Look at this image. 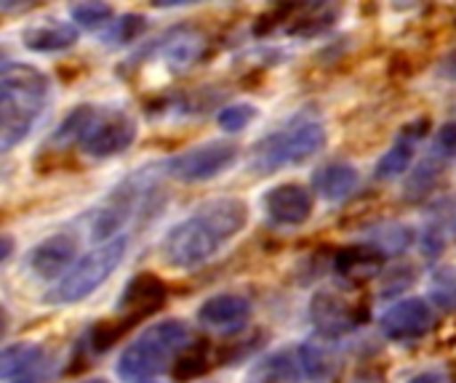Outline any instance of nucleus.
Returning <instances> with one entry per match:
<instances>
[{
  "label": "nucleus",
  "mask_w": 456,
  "mask_h": 383,
  "mask_svg": "<svg viewBox=\"0 0 456 383\" xmlns=\"http://www.w3.org/2000/svg\"><path fill=\"white\" fill-rule=\"evenodd\" d=\"M248 224V205L240 197H216L176 221L160 240V261L176 272H192L219 256Z\"/></svg>",
  "instance_id": "1"
},
{
  "label": "nucleus",
  "mask_w": 456,
  "mask_h": 383,
  "mask_svg": "<svg viewBox=\"0 0 456 383\" xmlns=\"http://www.w3.org/2000/svg\"><path fill=\"white\" fill-rule=\"evenodd\" d=\"M51 99V80L43 69L21 61L3 64L0 72V144L11 152L40 120Z\"/></svg>",
  "instance_id": "2"
},
{
  "label": "nucleus",
  "mask_w": 456,
  "mask_h": 383,
  "mask_svg": "<svg viewBox=\"0 0 456 383\" xmlns=\"http://www.w3.org/2000/svg\"><path fill=\"white\" fill-rule=\"evenodd\" d=\"M192 347V331L182 320L147 325L118 357V376L126 383H160Z\"/></svg>",
  "instance_id": "3"
},
{
  "label": "nucleus",
  "mask_w": 456,
  "mask_h": 383,
  "mask_svg": "<svg viewBox=\"0 0 456 383\" xmlns=\"http://www.w3.org/2000/svg\"><path fill=\"white\" fill-rule=\"evenodd\" d=\"M128 251V237L120 235L94 251H88L86 256L77 259V264L48 288V293L43 296L45 304L53 307H72L80 304L86 299H91L123 264V256Z\"/></svg>",
  "instance_id": "4"
},
{
  "label": "nucleus",
  "mask_w": 456,
  "mask_h": 383,
  "mask_svg": "<svg viewBox=\"0 0 456 383\" xmlns=\"http://www.w3.org/2000/svg\"><path fill=\"white\" fill-rule=\"evenodd\" d=\"M326 147V128L318 120H297L270 136H265L254 149L248 168L254 173H275L289 165H299L315 157Z\"/></svg>",
  "instance_id": "5"
},
{
  "label": "nucleus",
  "mask_w": 456,
  "mask_h": 383,
  "mask_svg": "<svg viewBox=\"0 0 456 383\" xmlns=\"http://www.w3.org/2000/svg\"><path fill=\"white\" fill-rule=\"evenodd\" d=\"M139 125L136 117L128 115L126 109H96L88 120V125L83 128L77 144L83 149V155L94 157V160H107L115 157L120 152H126L134 141H136Z\"/></svg>",
  "instance_id": "6"
},
{
  "label": "nucleus",
  "mask_w": 456,
  "mask_h": 383,
  "mask_svg": "<svg viewBox=\"0 0 456 383\" xmlns=\"http://www.w3.org/2000/svg\"><path fill=\"white\" fill-rule=\"evenodd\" d=\"M238 160V147L232 141H203L192 149L174 155L166 163L168 176L184 184H203L222 176Z\"/></svg>",
  "instance_id": "7"
},
{
  "label": "nucleus",
  "mask_w": 456,
  "mask_h": 383,
  "mask_svg": "<svg viewBox=\"0 0 456 383\" xmlns=\"http://www.w3.org/2000/svg\"><path fill=\"white\" fill-rule=\"evenodd\" d=\"M147 187L139 181V176L134 179H126L120 187H115L110 192V197L94 211V219L88 224V232H91V240L96 243H110L115 237H120V229L126 227V221L134 216L139 200H142V192Z\"/></svg>",
  "instance_id": "8"
},
{
  "label": "nucleus",
  "mask_w": 456,
  "mask_h": 383,
  "mask_svg": "<svg viewBox=\"0 0 456 383\" xmlns=\"http://www.w3.org/2000/svg\"><path fill=\"white\" fill-rule=\"evenodd\" d=\"M77 253L80 237L75 232H56L27 253V269L43 283H59L77 264Z\"/></svg>",
  "instance_id": "9"
},
{
  "label": "nucleus",
  "mask_w": 456,
  "mask_h": 383,
  "mask_svg": "<svg viewBox=\"0 0 456 383\" xmlns=\"http://www.w3.org/2000/svg\"><path fill=\"white\" fill-rule=\"evenodd\" d=\"M433 328V304L417 296L395 301L382 317H379V331L385 339L398 341V344H411L419 341L430 333Z\"/></svg>",
  "instance_id": "10"
},
{
  "label": "nucleus",
  "mask_w": 456,
  "mask_h": 383,
  "mask_svg": "<svg viewBox=\"0 0 456 383\" xmlns=\"http://www.w3.org/2000/svg\"><path fill=\"white\" fill-rule=\"evenodd\" d=\"M262 205H265V213L270 216L273 224L302 227L310 221V216L315 211V192L299 181H286V184L273 187L265 195Z\"/></svg>",
  "instance_id": "11"
},
{
  "label": "nucleus",
  "mask_w": 456,
  "mask_h": 383,
  "mask_svg": "<svg viewBox=\"0 0 456 383\" xmlns=\"http://www.w3.org/2000/svg\"><path fill=\"white\" fill-rule=\"evenodd\" d=\"M51 357L40 344H11L0 357V383H48Z\"/></svg>",
  "instance_id": "12"
},
{
  "label": "nucleus",
  "mask_w": 456,
  "mask_h": 383,
  "mask_svg": "<svg viewBox=\"0 0 456 383\" xmlns=\"http://www.w3.org/2000/svg\"><path fill=\"white\" fill-rule=\"evenodd\" d=\"M310 320L315 325V331L326 339H342L347 336L350 331L358 328V315H355V307L334 293V291H321L313 296L310 301Z\"/></svg>",
  "instance_id": "13"
},
{
  "label": "nucleus",
  "mask_w": 456,
  "mask_h": 383,
  "mask_svg": "<svg viewBox=\"0 0 456 383\" xmlns=\"http://www.w3.org/2000/svg\"><path fill=\"white\" fill-rule=\"evenodd\" d=\"M251 301L240 293H216L211 299H206L200 307H198V323L208 331H216V333H232V331H240L243 325H248L251 320Z\"/></svg>",
  "instance_id": "14"
},
{
  "label": "nucleus",
  "mask_w": 456,
  "mask_h": 383,
  "mask_svg": "<svg viewBox=\"0 0 456 383\" xmlns=\"http://www.w3.org/2000/svg\"><path fill=\"white\" fill-rule=\"evenodd\" d=\"M163 299H166V288L155 275H136L126 285V293L118 304L123 328L139 323L142 317H147L152 312H158L163 307Z\"/></svg>",
  "instance_id": "15"
},
{
  "label": "nucleus",
  "mask_w": 456,
  "mask_h": 383,
  "mask_svg": "<svg viewBox=\"0 0 456 383\" xmlns=\"http://www.w3.org/2000/svg\"><path fill=\"white\" fill-rule=\"evenodd\" d=\"M456 245V195H446L430 205L422 229V251L436 259Z\"/></svg>",
  "instance_id": "16"
},
{
  "label": "nucleus",
  "mask_w": 456,
  "mask_h": 383,
  "mask_svg": "<svg viewBox=\"0 0 456 383\" xmlns=\"http://www.w3.org/2000/svg\"><path fill=\"white\" fill-rule=\"evenodd\" d=\"M358 184H361L358 168L350 165V163H342V160L326 163L313 176V192L321 200H326V203H345V200H350L355 195Z\"/></svg>",
  "instance_id": "17"
},
{
  "label": "nucleus",
  "mask_w": 456,
  "mask_h": 383,
  "mask_svg": "<svg viewBox=\"0 0 456 383\" xmlns=\"http://www.w3.org/2000/svg\"><path fill=\"white\" fill-rule=\"evenodd\" d=\"M21 43H24V48L35 51V53H59L77 43V27L72 21L45 19V21L24 27Z\"/></svg>",
  "instance_id": "18"
},
{
  "label": "nucleus",
  "mask_w": 456,
  "mask_h": 383,
  "mask_svg": "<svg viewBox=\"0 0 456 383\" xmlns=\"http://www.w3.org/2000/svg\"><path fill=\"white\" fill-rule=\"evenodd\" d=\"M302 379H305V371H302L299 347H297V349H281L256 360L248 368L243 383H299Z\"/></svg>",
  "instance_id": "19"
},
{
  "label": "nucleus",
  "mask_w": 456,
  "mask_h": 383,
  "mask_svg": "<svg viewBox=\"0 0 456 383\" xmlns=\"http://www.w3.org/2000/svg\"><path fill=\"white\" fill-rule=\"evenodd\" d=\"M203 51H206V40L198 32H192V29H176V32H171L158 45L160 61L166 64L168 72H184V69H190L192 64L200 61Z\"/></svg>",
  "instance_id": "20"
},
{
  "label": "nucleus",
  "mask_w": 456,
  "mask_h": 383,
  "mask_svg": "<svg viewBox=\"0 0 456 383\" xmlns=\"http://www.w3.org/2000/svg\"><path fill=\"white\" fill-rule=\"evenodd\" d=\"M422 136V131H411L406 128L403 136L377 160V168H374V176L379 181H393V179H401L409 173L411 168V160H414V144L417 139Z\"/></svg>",
  "instance_id": "21"
},
{
  "label": "nucleus",
  "mask_w": 456,
  "mask_h": 383,
  "mask_svg": "<svg viewBox=\"0 0 456 383\" xmlns=\"http://www.w3.org/2000/svg\"><path fill=\"white\" fill-rule=\"evenodd\" d=\"M414 243V229L398 221H385L377 224L366 232V245L382 256V253H403Z\"/></svg>",
  "instance_id": "22"
},
{
  "label": "nucleus",
  "mask_w": 456,
  "mask_h": 383,
  "mask_svg": "<svg viewBox=\"0 0 456 383\" xmlns=\"http://www.w3.org/2000/svg\"><path fill=\"white\" fill-rule=\"evenodd\" d=\"M441 168H444V160H438L436 155L425 157V160L406 176L403 197L411 200V203L425 200V197L436 189V184H438V179H441Z\"/></svg>",
  "instance_id": "23"
},
{
  "label": "nucleus",
  "mask_w": 456,
  "mask_h": 383,
  "mask_svg": "<svg viewBox=\"0 0 456 383\" xmlns=\"http://www.w3.org/2000/svg\"><path fill=\"white\" fill-rule=\"evenodd\" d=\"M299 360H302V371L305 379L315 383H329L337 373V360L331 357L329 349L318 347V344H305L299 347Z\"/></svg>",
  "instance_id": "24"
},
{
  "label": "nucleus",
  "mask_w": 456,
  "mask_h": 383,
  "mask_svg": "<svg viewBox=\"0 0 456 383\" xmlns=\"http://www.w3.org/2000/svg\"><path fill=\"white\" fill-rule=\"evenodd\" d=\"M428 299L436 304L441 312H456V267H441L433 272L430 285H428Z\"/></svg>",
  "instance_id": "25"
},
{
  "label": "nucleus",
  "mask_w": 456,
  "mask_h": 383,
  "mask_svg": "<svg viewBox=\"0 0 456 383\" xmlns=\"http://www.w3.org/2000/svg\"><path fill=\"white\" fill-rule=\"evenodd\" d=\"M72 24L80 29H99V27H110L112 21V8L107 3H77L69 8Z\"/></svg>",
  "instance_id": "26"
},
{
  "label": "nucleus",
  "mask_w": 456,
  "mask_h": 383,
  "mask_svg": "<svg viewBox=\"0 0 456 383\" xmlns=\"http://www.w3.org/2000/svg\"><path fill=\"white\" fill-rule=\"evenodd\" d=\"M256 120V107L248 104V101H235V104H227L224 109H219L216 115V123L224 133H240L246 131L251 123Z\"/></svg>",
  "instance_id": "27"
},
{
  "label": "nucleus",
  "mask_w": 456,
  "mask_h": 383,
  "mask_svg": "<svg viewBox=\"0 0 456 383\" xmlns=\"http://www.w3.org/2000/svg\"><path fill=\"white\" fill-rule=\"evenodd\" d=\"M430 155H436L444 163L456 160V123L441 125V131L436 133V141H433V152Z\"/></svg>",
  "instance_id": "28"
},
{
  "label": "nucleus",
  "mask_w": 456,
  "mask_h": 383,
  "mask_svg": "<svg viewBox=\"0 0 456 383\" xmlns=\"http://www.w3.org/2000/svg\"><path fill=\"white\" fill-rule=\"evenodd\" d=\"M110 29H112L110 37H112L115 43H128V40H134V37L144 29V16L128 13V16H123L120 21H112Z\"/></svg>",
  "instance_id": "29"
},
{
  "label": "nucleus",
  "mask_w": 456,
  "mask_h": 383,
  "mask_svg": "<svg viewBox=\"0 0 456 383\" xmlns=\"http://www.w3.org/2000/svg\"><path fill=\"white\" fill-rule=\"evenodd\" d=\"M406 383H454L452 379V373H449V368H444V365H433V368H422V371H417L411 379Z\"/></svg>",
  "instance_id": "30"
},
{
  "label": "nucleus",
  "mask_w": 456,
  "mask_h": 383,
  "mask_svg": "<svg viewBox=\"0 0 456 383\" xmlns=\"http://www.w3.org/2000/svg\"><path fill=\"white\" fill-rule=\"evenodd\" d=\"M446 72L452 75V77H456V56L449 61V67H446Z\"/></svg>",
  "instance_id": "31"
},
{
  "label": "nucleus",
  "mask_w": 456,
  "mask_h": 383,
  "mask_svg": "<svg viewBox=\"0 0 456 383\" xmlns=\"http://www.w3.org/2000/svg\"><path fill=\"white\" fill-rule=\"evenodd\" d=\"M83 383H110L107 379H88V381H83Z\"/></svg>",
  "instance_id": "32"
},
{
  "label": "nucleus",
  "mask_w": 456,
  "mask_h": 383,
  "mask_svg": "<svg viewBox=\"0 0 456 383\" xmlns=\"http://www.w3.org/2000/svg\"><path fill=\"white\" fill-rule=\"evenodd\" d=\"M358 383H382V381H377V379H363V381H358Z\"/></svg>",
  "instance_id": "33"
}]
</instances>
